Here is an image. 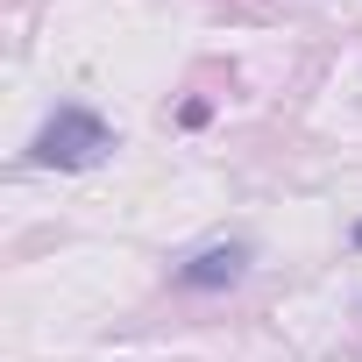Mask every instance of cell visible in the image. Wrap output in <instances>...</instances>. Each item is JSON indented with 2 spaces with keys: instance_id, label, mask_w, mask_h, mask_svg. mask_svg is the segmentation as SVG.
Masks as SVG:
<instances>
[{
  "instance_id": "2",
  "label": "cell",
  "mask_w": 362,
  "mask_h": 362,
  "mask_svg": "<svg viewBox=\"0 0 362 362\" xmlns=\"http://www.w3.org/2000/svg\"><path fill=\"white\" fill-rule=\"evenodd\" d=\"M242 270H249V242H206V249H192L185 263H177V284L185 291H221Z\"/></svg>"
},
{
  "instance_id": "1",
  "label": "cell",
  "mask_w": 362,
  "mask_h": 362,
  "mask_svg": "<svg viewBox=\"0 0 362 362\" xmlns=\"http://www.w3.org/2000/svg\"><path fill=\"white\" fill-rule=\"evenodd\" d=\"M107 149H114V128H107L93 107H57V114L36 128L29 163H43V170H93Z\"/></svg>"
},
{
  "instance_id": "3",
  "label": "cell",
  "mask_w": 362,
  "mask_h": 362,
  "mask_svg": "<svg viewBox=\"0 0 362 362\" xmlns=\"http://www.w3.org/2000/svg\"><path fill=\"white\" fill-rule=\"evenodd\" d=\"M355 249H362V221H355Z\"/></svg>"
}]
</instances>
